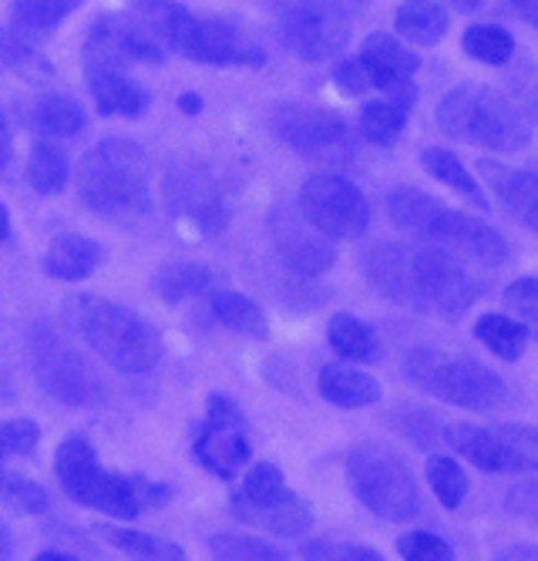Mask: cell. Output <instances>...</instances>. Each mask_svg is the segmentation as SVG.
<instances>
[{"instance_id":"6da1fadb","label":"cell","mask_w":538,"mask_h":561,"mask_svg":"<svg viewBox=\"0 0 538 561\" xmlns=\"http://www.w3.org/2000/svg\"><path fill=\"white\" fill-rule=\"evenodd\" d=\"M364 276L390 302L414 313L461 317L481 296V283L461 266L458 252L431 242H377L364 252Z\"/></svg>"},{"instance_id":"7a4b0ae2","label":"cell","mask_w":538,"mask_h":561,"mask_svg":"<svg viewBox=\"0 0 538 561\" xmlns=\"http://www.w3.org/2000/svg\"><path fill=\"white\" fill-rule=\"evenodd\" d=\"M387 216L404 236L461 252V256L488 270H499L512 260V245L505 242L499 229H492L474 216H465L445 206L442 198H431L411 185H401L387 195Z\"/></svg>"},{"instance_id":"3957f363","label":"cell","mask_w":538,"mask_h":561,"mask_svg":"<svg viewBox=\"0 0 538 561\" xmlns=\"http://www.w3.org/2000/svg\"><path fill=\"white\" fill-rule=\"evenodd\" d=\"M61 317L68 330L118 374H149L162 360V336L128 306L91 293H75L65 299Z\"/></svg>"},{"instance_id":"277c9868","label":"cell","mask_w":538,"mask_h":561,"mask_svg":"<svg viewBox=\"0 0 538 561\" xmlns=\"http://www.w3.org/2000/svg\"><path fill=\"white\" fill-rule=\"evenodd\" d=\"M78 195L102 219H145L152 213L149 156L128 138L98 141L78 165Z\"/></svg>"},{"instance_id":"5b68a950","label":"cell","mask_w":538,"mask_h":561,"mask_svg":"<svg viewBox=\"0 0 538 561\" xmlns=\"http://www.w3.org/2000/svg\"><path fill=\"white\" fill-rule=\"evenodd\" d=\"M55 474L71 501L94 507V512L118 518V522H135L141 512L169 501V488H162V484L105 471L98 465L94 447L84 437H68L58 444Z\"/></svg>"},{"instance_id":"8992f818","label":"cell","mask_w":538,"mask_h":561,"mask_svg":"<svg viewBox=\"0 0 538 561\" xmlns=\"http://www.w3.org/2000/svg\"><path fill=\"white\" fill-rule=\"evenodd\" d=\"M434 122L448 138L484 151H502V156H515L531 141V128L515 101L488 84L451 88L437 101Z\"/></svg>"},{"instance_id":"52a82bcc","label":"cell","mask_w":538,"mask_h":561,"mask_svg":"<svg viewBox=\"0 0 538 561\" xmlns=\"http://www.w3.org/2000/svg\"><path fill=\"white\" fill-rule=\"evenodd\" d=\"M347 484L380 522H411L421 515V491L404 457L380 440L357 444L347 454Z\"/></svg>"},{"instance_id":"ba28073f","label":"cell","mask_w":538,"mask_h":561,"mask_svg":"<svg viewBox=\"0 0 538 561\" xmlns=\"http://www.w3.org/2000/svg\"><path fill=\"white\" fill-rule=\"evenodd\" d=\"M404 374L424 393L465 407V411H495L505 400V380L471 356H451L431 346H414L404 356Z\"/></svg>"},{"instance_id":"9c48e42d","label":"cell","mask_w":538,"mask_h":561,"mask_svg":"<svg viewBox=\"0 0 538 561\" xmlns=\"http://www.w3.org/2000/svg\"><path fill=\"white\" fill-rule=\"evenodd\" d=\"M276 41L307 65L340 55L354 34L351 14L336 0H263Z\"/></svg>"},{"instance_id":"30bf717a","label":"cell","mask_w":538,"mask_h":561,"mask_svg":"<svg viewBox=\"0 0 538 561\" xmlns=\"http://www.w3.org/2000/svg\"><path fill=\"white\" fill-rule=\"evenodd\" d=\"M165 47L179 50V55L199 65H216V68H263L266 65V50L253 37V31H247L229 18H199L185 4L165 37Z\"/></svg>"},{"instance_id":"8fae6325","label":"cell","mask_w":538,"mask_h":561,"mask_svg":"<svg viewBox=\"0 0 538 561\" xmlns=\"http://www.w3.org/2000/svg\"><path fill=\"white\" fill-rule=\"evenodd\" d=\"M27 356H31V370L37 383L65 407H94L105 400V387L94 377L84 356L71 350L61 340V333L47 323H31Z\"/></svg>"},{"instance_id":"7c38bea8","label":"cell","mask_w":538,"mask_h":561,"mask_svg":"<svg viewBox=\"0 0 538 561\" xmlns=\"http://www.w3.org/2000/svg\"><path fill=\"white\" fill-rule=\"evenodd\" d=\"M465 461L484 474H531L538 471V427L528 424H448L442 434Z\"/></svg>"},{"instance_id":"4fadbf2b","label":"cell","mask_w":538,"mask_h":561,"mask_svg":"<svg viewBox=\"0 0 538 561\" xmlns=\"http://www.w3.org/2000/svg\"><path fill=\"white\" fill-rule=\"evenodd\" d=\"M270 131L276 135V141H283L286 148H293L297 156L317 162V165H351V159L357 156V141L354 131L344 118H336L323 108H310V105H276L270 115Z\"/></svg>"},{"instance_id":"5bb4252c","label":"cell","mask_w":538,"mask_h":561,"mask_svg":"<svg viewBox=\"0 0 538 561\" xmlns=\"http://www.w3.org/2000/svg\"><path fill=\"white\" fill-rule=\"evenodd\" d=\"M300 216L327 239H357L370 226V202L351 179L320 172L300 185Z\"/></svg>"},{"instance_id":"9a60e30c","label":"cell","mask_w":538,"mask_h":561,"mask_svg":"<svg viewBox=\"0 0 538 561\" xmlns=\"http://www.w3.org/2000/svg\"><path fill=\"white\" fill-rule=\"evenodd\" d=\"M192 454L209 474H216L222 481H232L236 471L250 461V454H253L250 431H247V417H242L236 400H229L222 393L209 397L206 421H203L199 434H195Z\"/></svg>"},{"instance_id":"2e32d148","label":"cell","mask_w":538,"mask_h":561,"mask_svg":"<svg viewBox=\"0 0 538 561\" xmlns=\"http://www.w3.org/2000/svg\"><path fill=\"white\" fill-rule=\"evenodd\" d=\"M162 65L165 47L138 31L128 18H98L84 37V68H125V65Z\"/></svg>"},{"instance_id":"e0dca14e","label":"cell","mask_w":538,"mask_h":561,"mask_svg":"<svg viewBox=\"0 0 538 561\" xmlns=\"http://www.w3.org/2000/svg\"><path fill=\"white\" fill-rule=\"evenodd\" d=\"M165 195L175 213H182L185 219H192L206 232H219L229 222L226 198H222L219 185L209 179V172H203V169H195V165L172 169L165 179Z\"/></svg>"},{"instance_id":"ac0fdd59","label":"cell","mask_w":538,"mask_h":561,"mask_svg":"<svg viewBox=\"0 0 538 561\" xmlns=\"http://www.w3.org/2000/svg\"><path fill=\"white\" fill-rule=\"evenodd\" d=\"M370 75V88L384 91V94H417L414 88V75L421 68L414 50L387 31H374L367 34L360 55H357Z\"/></svg>"},{"instance_id":"d6986e66","label":"cell","mask_w":538,"mask_h":561,"mask_svg":"<svg viewBox=\"0 0 538 561\" xmlns=\"http://www.w3.org/2000/svg\"><path fill=\"white\" fill-rule=\"evenodd\" d=\"M273 242H276V252L286 263V270L304 279H317V276L330 273L336 263V249L317 229L310 232L304 216L293 219L286 213H276L273 216Z\"/></svg>"},{"instance_id":"ffe728a7","label":"cell","mask_w":538,"mask_h":561,"mask_svg":"<svg viewBox=\"0 0 538 561\" xmlns=\"http://www.w3.org/2000/svg\"><path fill=\"white\" fill-rule=\"evenodd\" d=\"M478 172L484 182L492 185L495 198L502 202V209L525 226L528 232L538 236V172L528 169H505L499 162H478Z\"/></svg>"},{"instance_id":"44dd1931","label":"cell","mask_w":538,"mask_h":561,"mask_svg":"<svg viewBox=\"0 0 538 561\" xmlns=\"http://www.w3.org/2000/svg\"><path fill=\"white\" fill-rule=\"evenodd\" d=\"M88 88L94 98L98 115L105 118H141L152 105V94L145 91L125 68H84Z\"/></svg>"},{"instance_id":"7402d4cb","label":"cell","mask_w":538,"mask_h":561,"mask_svg":"<svg viewBox=\"0 0 538 561\" xmlns=\"http://www.w3.org/2000/svg\"><path fill=\"white\" fill-rule=\"evenodd\" d=\"M317 390L340 411H360V407H374L380 400V383L351 364H327L317 377Z\"/></svg>"},{"instance_id":"603a6c76","label":"cell","mask_w":538,"mask_h":561,"mask_svg":"<svg viewBox=\"0 0 538 561\" xmlns=\"http://www.w3.org/2000/svg\"><path fill=\"white\" fill-rule=\"evenodd\" d=\"M98 263H102V245L88 236L68 232L51 242V249L44 252V273L61 283H81L88 279Z\"/></svg>"},{"instance_id":"cb8c5ba5","label":"cell","mask_w":538,"mask_h":561,"mask_svg":"<svg viewBox=\"0 0 538 561\" xmlns=\"http://www.w3.org/2000/svg\"><path fill=\"white\" fill-rule=\"evenodd\" d=\"M414 101H417V94H384L377 101H367L357 118V131L364 135V141L390 148L401 138Z\"/></svg>"},{"instance_id":"d4e9b609","label":"cell","mask_w":538,"mask_h":561,"mask_svg":"<svg viewBox=\"0 0 538 561\" xmlns=\"http://www.w3.org/2000/svg\"><path fill=\"white\" fill-rule=\"evenodd\" d=\"M236 518L247 525H256V528H266L279 538H300L313 525V507L300 494L286 491L279 501H273L266 507H236Z\"/></svg>"},{"instance_id":"484cf974","label":"cell","mask_w":538,"mask_h":561,"mask_svg":"<svg viewBox=\"0 0 538 561\" xmlns=\"http://www.w3.org/2000/svg\"><path fill=\"white\" fill-rule=\"evenodd\" d=\"M448 24H451V18L442 0H401V8L394 11L398 37L414 47L442 44L448 34Z\"/></svg>"},{"instance_id":"4316f807","label":"cell","mask_w":538,"mask_h":561,"mask_svg":"<svg viewBox=\"0 0 538 561\" xmlns=\"http://www.w3.org/2000/svg\"><path fill=\"white\" fill-rule=\"evenodd\" d=\"M421 165H424V172L431 179H437V182H445L448 188H455L471 209L488 213V195H484V188L474 182V175L465 169V162L455 156V151H448L442 145H431V148L421 151Z\"/></svg>"},{"instance_id":"83f0119b","label":"cell","mask_w":538,"mask_h":561,"mask_svg":"<svg viewBox=\"0 0 538 561\" xmlns=\"http://www.w3.org/2000/svg\"><path fill=\"white\" fill-rule=\"evenodd\" d=\"M327 343L336 356L351 364H374L380 360V340L377 333L354 313H336L327 323Z\"/></svg>"},{"instance_id":"f1b7e54d","label":"cell","mask_w":538,"mask_h":561,"mask_svg":"<svg viewBox=\"0 0 538 561\" xmlns=\"http://www.w3.org/2000/svg\"><path fill=\"white\" fill-rule=\"evenodd\" d=\"M0 61L27 84H47L55 78V65L18 27H0Z\"/></svg>"},{"instance_id":"f546056e","label":"cell","mask_w":538,"mask_h":561,"mask_svg":"<svg viewBox=\"0 0 538 561\" xmlns=\"http://www.w3.org/2000/svg\"><path fill=\"white\" fill-rule=\"evenodd\" d=\"M474 340L484 343V350H492L499 360H522V353L528 346V327L518 323L512 313H484L474 323Z\"/></svg>"},{"instance_id":"4dcf8cb0","label":"cell","mask_w":538,"mask_h":561,"mask_svg":"<svg viewBox=\"0 0 538 561\" xmlns=\"http://www.w3.org/2000/svg\"><path fill=\"white\" fill-rule=\"evenodd\" d=\"M213 317L229 327L232 333H242V336H250V340H266L270 336V320L263 313V306H256L250 296H242V293H216L213 296Z\"/></svg>"},{"instance_id":"1f68e13d","label":"cell","mask_w":538,"mask_h":561,"mask_svg":"<svg viewBox=\"0 0 538 561\" xmlns=\"http://www.w3.org/2000/svg\"><path fill=\"white\" fill-rule=\"evenodd\" d=\"M71 175L65 148L55 141H34L31 145V159H27V182L37 195H58L65 192Z\"/></svg>"},{"instance_id":"d6a6232c","label":"cell","mask_w":538,"mask_h":561,"mask_svg":"<svg viewBox=\"0 0 538 561\" xmlns=\"http://www.w3.org/2000/svg\"><path fill=\"white\" fill-rule=\"evenodd\" d=\"M31 125L41 135H51V138H75L84 131V112L78 101L65 98V94H47L41 101H34V112H31Z\"/></svg>"},{"instance_id":"836d02e7","label":"cell","mask_w":538,"mask_h":561,"mask_svg":"<svg viewBox=\"0 0 538 561\" xmlns=\"http://www.w3.org/2000/svg\"><path fill=\"white\" fill-rule=\"evenodd\" d=\"M461 47L471 61L488 68H502L515 58V37L502 24H471L461 34Z\"/></svg>"},{"instance_id":"e575fe53","label":"cell","mask_w":538,"mask_h":561,"mask_svg":"<svg viewBox=\"0 0 538 561\" xmlns=\"http://www.w3.org/2000/svg\"><path fill=\"white\" fill-rule=\"evenodd\" d=\"M213 286V273L199 263H169L152 276V289L156 296H162V302L175 306L188 296H199Z\"/></svg>"},{"instance_id":"d590c367","label":"cell","mask_w":538,"mask_h":561,"mask_svg":"<svg viewBox=\"0 0 538 561\" xmlns=\"http://www.w3.org/2000/svg\"><path fill=\"white\" fill-rule=\"evenodd\" d=\"M98 535H102L112 548L131 554V558H149V561H175L185 558V551L175 541L156 538V535H145V531H131L122 525H98Z\"/></svg>"},{"instance_id":"8d00e7d4","label":"cell","mask_w":538,"mask_h":561,"mask_svg":"<svg viewBox=\"0 0 538 561\" xmlns=\"http://www.w3.org/2000/svg\"><path fill=\"white\" fill-rule=\"evenodd\" d=\"M424 471H427V484H431L434 497L442 501V504L448 507V512H458V507L465 504V497H468V488H471L465 468L455 461V457L431 454Z\"/></svg>"},{"instance_id":"74e56055","label":"cell","mask_w":538,"mask_h":561,"mask_svg":"<svg viewBox=\"0 0 538 561\" xmlns=\"http://www.w3.org/2000/svg\"><path fill=\"white\" fill-rule=\"evenodd\" d=\"M286 494V478L276 465H256L242 478L239 491L232 494V512L236 507H266Z\"/></svg>"},{"instance_id":"f35d334b","label":"cell","mask_w":538,"mask_h":561,"mask_svg":"<svg viewBox=\"0 0 538 561\" xmlns=\"http://www.w3.org/2000/svg\"><path fill=\"white\" fill-rule=\"evenodd\" d=\"M0 504L18 515H44L51 507V497L37 481L14 471H0Z\"/></svg>"},{"instance_id":"ab89813d","label":"cell","mask_w":538,"mask_h":561,"mask_svg":"<svg viewBox=\"0 0 538 561\" xmlns=\"http://www.w3.org/2000/svg\"><path fill=\"white\" fill-rule=\"evenodd\" d=\"M209 551L213 558H222V561H283L286 558L283 548L253 535H216L209 538Z\"/></svg>"},{"instance_id":"60d3db41","label":"cell","mask_w":538,"mask_h":561,"mask_svg":"<svg viewBox=\"0 0 538 561\" xmlns=\"http://www.w3.org/2000/svg\"><path fill=\"white\" fill-rule=\"evenodd\" d=\"M78 8L81 0H14V18L34 31H55Z\"/></svg>"},{"instance_id":"b9f144b4","label":"cell","mask_w":538,"mask_h":561,"mask_svg":"<svg viewBox=\"0 0 538 561\" xmlns=\"http://www.w3.org/2000/svg\"><path fill=\"white\" fill-rule=\"evenodd\" d=\"M398 554L404 561H451L455 548L434 531H404L398 538Z\"/></svg>"},{"instance_id":"7bdbcfd3","label":"cell","mask_w":538,"mask_h":561,"mask_svg":"<svg viewBox=\"0 0 538 561\" xmlns=\"http://www.w3.org/2000/svg\"><path fill=\"white\" fill-rule=\"evenodd\" d=\"M300 554L304 558H313V561H380V551L377 548L351 545V541H330V538L304 545Z\"/></svg>"},{"instance_id":"ee69618b","label":"cell","mask_w":538,"mask_h":561,"mask_svg":"<svg viewBox=\"0 0 538 561\" xmlns=\"http://www.w3.org/2000/svg\"><path fill=\"white\" fill-rule=\"evenodd\" d=\"M37 424L27 417H14V421H0V461H8L14 454H31L37 447Z\"/></svg>"},{"instance_id":"f6af8a7d","label":"cell","mask_w":538,"mask_h":561,"mask_svg":"<svg viewBox=\"0 0 538 561\" xmlns=\"http://www.w3.org/2000/svg\"><path fill=\"white\" fill-rule=\"evenodd\" d=\"M502 299L508 306V313H515L528 323H538V276H522V279L508 283Z\"/></svg>"},{"instance_id":"bcb514c9","label":"cell","mask_w":538,"mask_h":561,"mask_svg":"<svg viewBox=\"0 0 538 561\" xmlns=\"http://www.w3.org/2000/svg\"><path fill=\"white\" fill-rule=\"evenodd\" d=\"M505 512L525 525H535L538 528V478L535 481H525V484H515L508 494H505Z\"/></svg>"},{"instance_id":"7dc6e473","label":"cell","mask_w":538,"mask_h":561,"mask_svg":"<svg viewBox=\"0 0 538 561\" xmlns=\"http://www.w3.org/2000/svg\"><path fill=\"white\" fill-rule=\"evenodd\" d=\"M333 81H336V88H340V91L351 94V98L374 91V88H370V75H367V68H364V61H360V58L340 61V65L333 68Z\"/></svg>"},{"instance_id":"c3c4849f","label":"cell","mask_w":538,"mask_h":561,"mask_svg":"<svg viewBox=\"0 0 538 561\" xmlns=\"http://www.w3.org/2000/svg\"><path fill=\"white\" fill-rule=\"evenodd\" d=\"M518 94H522V108L528 112L531 122H538V71L531 68V78L518 81Z\"/></svg>"},{"instance_id":"681fc988","label":"cell","mask_w":538,"mask_h":561,"mask_svg":"<svg viewBox=\"0 0 538 561\" xmlns=\"http://www.w3.org/2000/svg\"><path fill=\"white\" fill-rule=\"evenodd\" d=\"M14 159V138H11V125H8V115L0 108V172H4Z\"/></svg>"},{"instance_id":"f907efd6","label":"cell","mask_w":538,"mask_h":561,"mask_svg":"<svg viewBox=\"0 0 538 561\" xmlns=\"http://www.w3.org/2000/svg\"><path fill=\"white\" fill-rule=\"evenodd\" d=\"M508 4L515 8V14H518L528 27L538 31V0H508Z\"/></svg>"},{"instance_id":"816d5d0a","label":"cell","mask_w":538,"mask_h":561,"mask_svg":"<svg viewBox=\"0 0 538 561\" xmlns=\"http://www.w3.org/2000/svg\"><path fill=\"white\" fill-rule=\"evenodd\" d=\"M499 558H538V545H508L499 551Z\"/></svg>"},{"instance_id":"f5cc1de1","label":"cell","mask_w":538,"mask_h":561,"mask_svg":"<svg viewBox=\"0 0 538 561\" xmlns=\"http://www.w3.org/2000/svg\"><path fill=\"white\" fill-rule=\"evenodd\" d=\"M179 108H182L185 115H199V112H203V98H199V94H182V98H179Z\"/></svg>"},{"instance_id":"db71d44e","label":"cell","mask_w":538,"mask_h":561,"mask_svg":"<svg viewBox=\"0 0 538 561\" xmlns=\"http://www.w3.org/2000/svg\"><path fill=\"white\" fill-rule=\"evenodd\" d=\"M75 558H78L75 551H55V548L37 551V561H75Z\"/></svg>"},{"instance_id":"11a10c76","label":"cell","mask_w":538,"mask_h":561,"mask_svg":"<svg viewBox=\"0 0 538 561\" xmlns=\"http://www.w3.org/2000/svg\"><path fill=\"white\" fill-rule=\"evenodd\" d=\"M11 545H14V538H11V528H8V522H4V518H0V558L11 554Z\"/></svg>"},{"instance_id":"9f6ffc18","label":"cell","mask_w":538,"mask_h":561,"mask_svg":"<svg viewBox=\"0 0 538 561\" xmlns=\"http://www.w3.org/2000/svg\"><path fill=\"white\" fill-rule=\"evenodd\" d=\"M448 4H451L455 11H461V14H474V11L481 8V0H448Z\"/></svg>"},{"instance_id":"6f0895ef","label":"cell","mask_w":538,"mask_h":561,"mask_svg":"<svg viewBox=\"0 0 538 561\" xmlns=\"http://www.w3.org/2000/svg\"><path fill=\"white\" fill-rule=\"evenodd\" d=\"M11 239V219H8V209L0 206V242H8Z\"/></svg>"},{"instance_id":"680465c9","label":"cell","mask_w":538,"mask_h":561,"mask_svg":"<svg viewBox=\"0 0 538 561\" xmlns=\"http://www.w3.org/2000/svg\"><path fill=\"white\" fill-rule=\"evenodd\" d=\"M535 327H538V323H535ZM535 336H538V330H535Z\"/></svg>"}]
</instances>
